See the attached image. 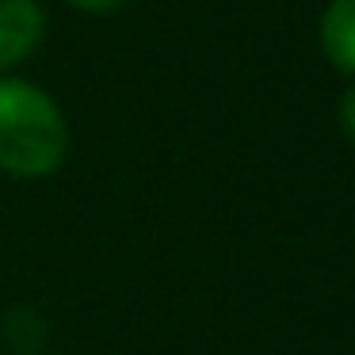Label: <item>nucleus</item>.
Returning a JSON list of instances; mask_svg holds the SVG:
<instances>
[{
    "instance_id": "nucleus-1",
    "label": "nucleus",
    "mask_w": 355,
    "mask_h": 355,
    "mask_svg": "<svg viewBox=\"0 0 355 355\" xmlns=\"http://www.w3.org/2000/svg\"><path fill=\"white\" fill-rule=\"evenodd\" d=\"M69 153V123L62 107L31 80L0 77V172L50 176Z\"/></svg>"
},
{
    "instance_id": "nucleus-2",
    "label": "nucleus",
    "mask_w": 355,
    "mask_h": 355,
    "mask_svg": "<svg viewBox=\"0 0 355 355\" xmlns=\"http://www.w3.org/2000/svg\"><path fill=\"white\" fill-rule=\"evenodd\" d=\"M46 35V12L35 0H0V73L27 62Z\"/></svg>"
},
{
    "instance_id": "nucleus-3",
    "label": "nucleus",
    "mask_w": 355,
    "mask_h": 355,
    "mask_svg": "<svg viewBox=\"0 0 355 355\" xmlns=\"http://www.w3.org/2000/svg\"><path fill=\"white\" fill-rule=\"evenodd\" d=\"M321 46L324 58L340 73L355 77V0H332L321 16Z\"/></svg>"
},
{
    "instance_id": "nucleus-4",
    "label": "nucleus",
    "mask_w": 355,
    "mask_h": 355,
    "mask_svg": "<svg viewBox=\"0 0 355 355\" xmlns=\"http://www.w3.org/2000/svg\"><path fill=\"white\" fill-rule=\"evenodd\" d=\"M340 126L355 138V88H347L344 100H340Z\"/></svg>"
},
{
    "instance_id": "nucleus-5",
    "label": "nucleus",
    "mask_w": 355,
    "mask_h": 355,
    "mask_svg": "<svg viewBox=\"0 0 355 355\" xmlns=\"http://www.w3.org/2000/svg\"><path fill=\"white\" fill-rule=\"evenodd\" d=\"M69 4L80 12H115V8H123L126 0H69Z\"/></svg>"
}]
</instances>
